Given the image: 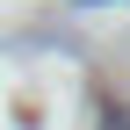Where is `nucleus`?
I'll return each mask as SVG.
<instances>
[{"instance_id": "f257e3e1", "label": "nucleus", "mask_w": 130, "mask_h": 130, "mask_svg": "<svg viewBox=\"0 0 130 130\" xmlns=\"http://www.w3.org/2000/svg\"><path fill=\"white\" fill-rule=\"evenodd\" d=\"M101 130H130V108H116V101H108V108H101Z\"/></svg>"}]
</instances>
